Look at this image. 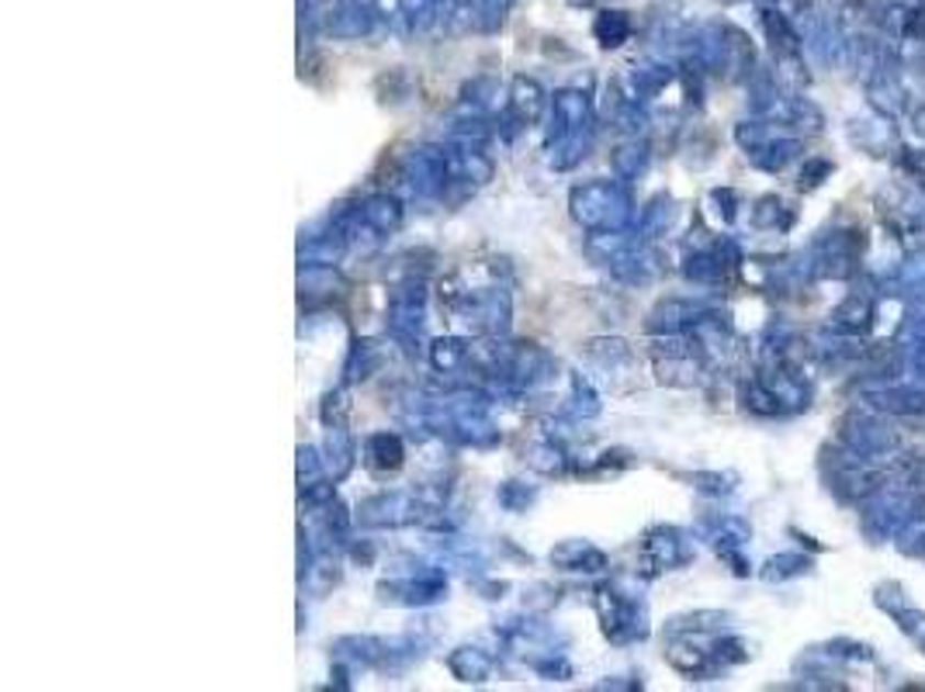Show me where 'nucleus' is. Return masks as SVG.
Segmentation results:
<instances>
[{
	"instance_id": "f3484780",
	"label": "nucleus",
	"mask_w": 925,
	"mask_h": 692,
	"mask_svg": "<svg viewBox=\"0 0 925 692\" xmlns=\"http://www.w3.org/2000/svg\"><path fill=\"white\" fill-rule=\"evenodd\" d=\"M492 655H486L482 648H455L447 655V668H450V676H455L458 682L465 685H482L489 676H492Z\"/></svg>"
},
{
	"instance_id": "ddd939ff",
	"label": "nucleus",
	"mask_w": 925,
	"mask_h": 692,
	"mask_svg": "<svg viewBox=\"0 0 925 692\" xmlns=\"http://www.w3.org/2000/svg\"><path fill=\"white\" fill-rule=\"evenodd\" d=\"M360 222H365L368 228V236L371 239H381V236H392L395 228L402 225V204L395 194H368L365 201H360Z\"/></svg>"
},
{
	"instance_id": "4468645a",
	"label": "nucleus",
	"mask_w": 925,
	"mask_h": 692,
	"mask_svg": "<svg viewBox=\"0 0 925 692\" xmlns=\"http://www.w3.org/2000/svg\"><path fill=\"white\" fill-rule=\"evenodd\" d=\"M323 460H326V475L333 481H344L354 471V460H357V444L354 436L347 433L344 423L326 426V440H323Z\"/></svg>"
},
{
	"instance_id": "f257e3e1",
	"label": "nucleus",
	"mask_w": 925,
	"mask_h": 692,
	"mask_svg": "<svg viewBox=\"0 0 925 692\" xmlns=\"http://www.w3.org/2000/svg\"><path fill=\"white\" fill-rule=\"evenodd\" d=\"M569 212L586 233H621L631 222V194L617 180H586L572 188Z\"/></svg>"
},
{
	"instance_id": "f03ea898",
	"label": "nucleus",
	"mask_w": 925,
	"mask_h": 692,
	"mask_svg": "<svg viewBox=\"0 0 925 692\" xmlns=\"http://www.w3.org/2000/svg\"><path fill=\"white\" fill-rule=\"evenodd\" d=\"M447 309L455 312L471 333L479 336H506L510 319H513V302L510 291L503 288H482V291H444Z\"/></svg>"
},
{
	"instance_id": "423d86ee",
	"label": "nucleus",
	"mask_w": 925,
	"mask_h": 692,
	"mask_svg": "<svg viewBox=\"0 0 925 692\" xmlns=\"http://www.w3.org/2000/svg\"><path fill=\"white\" fill-rule=\"evenodd\" d=\"M402 180L410 183L413 194L420 198H444L455 188V177H450V164H447V149L444 146H423L416 149L410 159H405V174Z\"/></svg>"
},
{
	"instance_id": "2f4dec72",
	"label": "nucleus",
	"mask_w": 925,
	"mask_h": 692,
	"mask_svg": "<svg viewBox=\"0 0 925 692\" xmlns=\"http://www.w3.org/2000/svg\"><path fill=\"white\" fill-rule=\"evenodd\" d=\"M569 4H572V8H593L597 0H569Z\"/></svg>"
},
{
	"instance_id": "a878e982",
	"label": "nucleus",
	"mask_w": 925,
	"mask_h": 692,
	"mask_svg": "<svg viewBox=\"0 0 925 692\" xmlns=\"http://www.w3.org/2000/svg\"><path fill=\"white\" fill-rule=\"evenodd\" d=\"M495 499H500V505H503L506 513H527V505L537 499V492L527 489L524 481H503L500 492H495Z\"/></svg>"
},
{
	"instance_id": "aec40b11",
	"label": "nucleus",
	"mask_w": 925,
	"mask_h": 692,
	"mask_svg": "<svg viewBox=\"0 0 925 692\" xmlns=\"http://www.w3.org/2000/svg\"><path fill=\"white\" fill-rule=\"evenodd\" d=\"M378 367H381V346L375 339H357L347 354V364H344V384L371 378Z\"/></svg>"
},
{
	"instance_id": "4be33fe9",
	"label": "nucleus",
	"mask_w": 925,
	"mask_h": 692,
	"mask_svg": "<svg viewBox=\"0 0 925 692\" xmlns=\"http://www.w3.org/2000/svg\"><path fill=\"white\" fill-rule=\"evenodd\" d=\"M510 8H513V0H471L468 25L476 29V32H482V35H492V32L503 29Z\"/></svg>"
},
{
	"instance_id": "a211bd4d",
	"label": "nucleus",
	"mask_w": 925,
	"mask_h": 692,
	"mask_svg": "<svg viewBox=\"0 0 925 692\" xmlns=\"http://www.w3.org/2000/svg\"><path fill=\"white\" fill-rule=\"evenodd\" d=\"M680 561V547H676V534L672 529H651L642 544V571L645 574H659L666 568H672Z\"/></svg>"
},
{
	"instance_id": "9b49d317",
	"label": "nucleus",
	"mask_w": 925,
	"mask_h": 692,
	"mask_svg": "<svg viewBox=\"0 0 925 692\" xmlns=\"http://www.w3.org/2000/svg\"><path fill=\"white\" fill-rule=\"evenodd\" d=\"M336 665L350 668H386L389 665V640L371 637V634H347L333 644Z\"/></svg>"
},
{
	"instance_id": "412c9836",
	"label": "nucleus",
	"mask_w": 925,
	"mask_h": 692,
	"mask_svg": "<svg viewBox=\"0 0 925 692\" xmlns=\"http://www.w3.org/2000/svg\"><path fill=\"white\" fill-rule=\"evenodd\" d=\"M593 38L603 45V49H617L631 38V18L627 11H600L593 18Z\"/></svg>"
},
{
	"instance_id": "6e6552de",
	"label": "nucleus",
	"mask_w": 925,
	"mask_h": 692,
	"mask_svg": "<svg viewBox=\"0 0 925 692\" xmlns=\"http://www.w3.org/2000/svg\"><path fill=\"white\" fill-rule=\"evenodd\" d=\"M566 135H593V104L582 90L572 87L558 90L551 101V138H566Z\"/></svg>"
},
{
	"instance_id": "f8f14e48",
	"label": "nucleus",
	"mask_w": 925,
	"mask_h": 692,
	"mask_svg": "<svg viewBox=\"0 0 925 692\" xmlns=\"http://www.w3.org/2000/svg\"><path fill=\"white\" fill-rule=\"evenodd\" d=\"M548 558L558 571H572V574H600L611 568L606 550H600L590 540H561L558 547H551Z\"/></svg>"
},
{
	"instance_id": "b1692460",
	"label": "nucleus",
	"mask_w": 925,
	"mask_h": 692,
	"mask_svg": "<svg viewBox=\"0 0 925 692\" xmlns=\"http://www.w3.org/2000/svg\"><path fill=\"white\" fill-rule=\"evenodd\" d=\"M527 465L540 475H561L566 471V450H561L555 440H540L534 447H527Z\"/></svg>"
},
{
	"instance_id": "7c9ffc66",
	"label": "nucleus",
	"mask_w": 925,
	"mask_h": 692,
	"mask_svg": "<svg viewBox=\"0 0 925 692\" xmlns=\"http://www.w3.org/2000/svg\"><path fill=\"white\" fill-rule=\"evenodd\" d=\"M344 415H347L344 391H330V395L323 399V423H326V426H336V423H344Z\"/></svg>"
},
{
	"instance_id": "7ed1b4c3",
	"label": "nucleus",
	"mask_w": 925,
	"mask_h": 692,
	"mask_svg": "<svg viewBox=\"0 0 925 692\" xmlns=\"http://www.w3.org/2000/svg\"><path fill=\"white\" fill-rule=\"evenodd\" d=\"M593 606H597L600 627H603V634L611 644H631V640H642L648 634L645 610L638 603V595L621 592L617 582L600 585L597 595H593Z\"/></svg>"
},
{
	"instance_id": "1a4fd4ad",
	"label": "nucleus",
	"mask_w": 925,
	"mask_h": 692,
	"mask_svg": "<svg viewBox=\"0 0 925 692\" xmlns=\"http://www.w3.org/2000/svg\"><path fill=\"white\" fill-rule=\"evenodd\" d=\"M375 29H378V11L365 4V0H344V4L330 8L323 18V32L344 42L368 38Z\"/></svg>"
},
{
	"instance_id": "6ab92c4d",
	"label": "nucleus",
	"mask_w": 925,
	"mask_h": 692,
	"mask_svg": "<svg viewBox=\"0 0 925 692\" xmlns=\"http://www.w3.org/2000/svg\"><path fill=\"white\" fill-rule=\"evenodd\" d=\"M426 357H431V367L437 375H461L471 364V346L458 336H444V339L431 343Z\"/></svg>"
},
{
	"instance_id": "c756f323",
	"label": "nucleus",
	"mask_w": 925,
	"mask_h": 692,
	"mask_svg": "<svg viewBox=\"0 0 925 692\" xmlns=\"http://www.w3.org/2000/svg\"><path fill=\"white\" fill-rule=\"evenodd\" d=\"M586 354H590L593 360H600V364H606V367H614L617 364V357L621 360H627V343L624 339H617V336H611V339H590V346H586Z\"/></svg>"
},
{
	"instance_id": "39448f33",
	"label": "nucleus",
	"mask_w": 925,
	"mask_h": 692,
	"mask_svg": "<svg viewBox=\"0 0 925 692\" xmlns=\"http://www.w3.org/2000/svg\"><path fill=\"white\" fill-rule=\"evenodd\" d=\"M426 288L420 281H405L389 294V336L405 346V350H416V343L423 336L426 326Z\"/></svg>"
},
{
	"instance_id": "9d476101",
	"label": "nucleus",
	"mask_w": 925,
	"mask_h": 692,
	"mask_svg": "<svg viewBox=\"0 0 925 692\" xmlns=\"http://www.w3.org/2000/svg\"><path fill=\"white\" fill-rule=\"evenodd\" d=\"M548 108V94L534 77H513L506 94V122L513 129H531L540 122V114Z\"/></svg>"
},
{
	"instance_id": "cd10ccee",
	"label": "nucleus",
	"mask_w": 925,
	"mask_h": 692,
	"mask_svg": "<svg viewBox=\"0 0 925 692\" xmlns=\"http://www.w3.org/2000/svg\"><path fill=\"white\" fill-rule=\"evenodd\" d=\"M437 4L441 0H399V11L405 18V25H410L413 32H423V29H431Z\"/></svg>"
},
{
	"instance_id": "5701e85b",
	"label": "nucleus",
	"mask_w": 925,
	"mask_h": 692,
	"mask_svg": "<svg viewBox=\"0 0 925 692\" xmlns=\"http://www.w3.org/2000/svg\"><path fill=\"white\" fill-rule=\"evenodd\" d=\"M566 412L572 415V420L586 423V420H597V415L603 412V402L597 395V388L586 381L582 375H572V391H569V405Z\"/></svg>"
},
{
	"instance_id": "2eb2a0df",
	"label": "nucleus",
	"mask_w": 925,
	"mask_h": 692,
	"mask_svg": "<svg viewBox=\"0 0 925 692\" xmlns=\"http://www.w3.org/2000/svg\"><path fill=\"white\" fill-rule=\"evenodd\" d=\"M365 465L375 475H395L405 465V447L395 433L381 429V433H368L365 436Z\"/></svg>"
},
{
	"instance_id": "bb28decb",
	"label": "nucleus",
	"mask_w": 925,
	"mask_h": 692,
	"mask_svg": "<svg viewBox=\"0 0 925 692\" xmlns=\"http://www.w3.org/2000/svg\"><path fill=\"white\" fill-rule=\"evenodd\" d=\"M666 80H669L666 69H659V66H638L635 74H631V98H635V101L638 98H651Z\"/></svg>"
},
{
	"instance_id": "20e7f679",
	"label": "nucleus",
	"mask_w": 925,
	"mask_h": 692,
	"mask_svg": "<svg viewBox=\"0 0 925 692\" xmlns=\"http://www.w3.org/2000/svg\"><path fill=\"white\" fill-rule=\"evenodd\" d=\"M431 516H434V505H423V499L416 492H402V489L378 492L357 505V523L371 526V529L413 526V523H426Z\"/></svg>"
},
{
	"instance_id": "c85d7f7f",
	"label": "nucleus",
	"mask_w": 925,
	"mask_h": 692,
	"mask_svg": "<svg viewBox=\"0 0 925 692\" xmlns=\"http://www.w3.org/2000/svg\"><path fill=\"white\" fill-rule=\"evenodd\" d=\"M614 174L621 177V180H627V177H638L642 174V167H645V149L638 146V143H624L621 149H614Z\"/></svg>"
},
{
	"instance_id": "dca6fc26",
	"label": "nucleus",
	"mask_w": 925,
	"mask_h": 692,
	"mask_svg": "<svg viewBox=\"0 0 925 692\" xmlns=\"http://www.w3.org/2000/svg\"><path fill=\"white\" fill-rule=\"evenodd\" d=\"M347 236H341L336 228L330 225V233L323 236H309L299 249V260L302 267H336L344 260V253H347Z\"/></svg>"
},
{
	"instance_id": "473e14b6",
	"label": "nucleus",
	"mask_w": 925,
	"mask_h": 692,
	"mask_svg": "<svg viewBox=\"0 0 925 692\" xmlns=\"http://www.w3.org/2000/svg\"><path fill=\"white\" fill-rule=\"evenodd\" d=\"M447 4H455V8H471V0H447Z\"/></svg>"
},
{
	"instance_id": "393cba45",
	"label": "nucleus",
	"mask_w": 925,
	"mask_h": 692,
	"mask_svg": "<svg viewBox=\"0 0 925 692\" xmlns=\"http://www.w3.org/2000/svg\"><path fill=\"white\" fill-rule=\"evenodd\" d=\"M323 481H333L326 475V460H323V450H315V447H299V489H312V484H323Z\"/></svg>"
},
{
	"instance_id": "0eeeda50",
	"label": "nucleus",
	"mask_w": 925,
	"mask_h": 692,
	"mask_svg": "<svg viewBox=\"0 0 925 692\" xmlns=\"http://www.w3.org/2000/svg\"><path fill=\"white\" fill-rule=\"evenodd\" d=\"M378 595L395 606H434L447 595V574L441 568L399 574V579L378 582Z\"/></svg>"
}]
</instances>
